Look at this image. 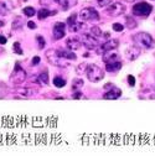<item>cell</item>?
I'll list each match as a JSON object with an SVG mask.
<instances>
[{
    "label": "cell",
    "mask_w": 155,
    "mask_h": 156,
    "mask_svg": "<svg viewBox=\"0 0 155 156\" xmlns=\"http://www.w3.org/2000/svg\"><path fill=\"white\" fill-rule=\"evenodd\" d=\"M3 25H4V23H3V21H0V26H3Z\"/></svg>",
    "instance_id": "obj_43"
},
{
    "label": "cell",
    "mask_w": 155,
    "mask_h": 156,
    "mask_svg": "<svg viewBox=\"0 0 155 156\" xmlns=\"http://www.w3.org/2000/svg\"><path fill=\"white\" fill-rule=\"evenodd\" d=\"M53 84H55V87H57V88H62V87L66 86V81H65V78L56 76V77L53 78Z\"/></svg>",
    "instance_id": "obj_20"
},
{
    "label": "cell",
    "mask_w": 155,
    "mask_h": 156,
    "mask_svg": "<svg viewBox=\"0 0 155 156\" xmlns=\"http://www.w3.org/2000/svg\"><path fill=\"white\" fill-rule=\"evenodd\" d=\"M14 51H15V53H17V55H23V50H21L20 44H19V42H15V44H14Z\"/></svg>",
    "instance_id": "obj_31"
},
{
    "label": "cell",
    "mask_w": 155,
    "mask_h": 156,
    "mask_svg": "<svg viewBox=\"0 0 155 156\" xmlns=\"http://www.w3.org/2000/svg\"><path fill=\"white\" fill-rule=\"evenodd\" d=\"M81 97H82V93L80 90H76V93L73 94V98L74 99H78V98H81Z\"/></svg>",
    "instance_id": "obj_39"
},
{
    "label": "cell",
    "mask_w": 155,
    "mask_h": 156,
    "mask_svg": "<svg viewBox=\"0 0 155 156\" xmlns=\"http://www.w3.org/2000/svg\"><path fill=\"white\" fill-rule=\"evenodd\" d=\"M5 44H6V37L0 35V45H5Z\"/></svg>",
    "instance_id": "obj_40"
},
{
    "label": "cell",
    "mask_w": 155,
    "mask_h": 156,
    "mask_svg": "<svg viewBox=\"0 0 155 156\" xmlns=\"http://www.w3.org/2000/svg\"><path fill=\"white\" fill-rule=\"evenodd\" d=\"M24 14L26 15V16H29V17H32L34 15H36V10H35V8H32V6H26V8H24Z\"/></svg>",
    "instance_id": "obj_25"
},
{
    "label": "cell",
    "mask_w": 155,
    "mask_h": 156,
    "mask_svg": "<svg viewBox=\"0 0 155 156\" xmlns=\"http://www.w3.org/2000/svg\"><path fill=\"white\" fill-rule=\"evenodd\" d=\"M77 17H78V15H77V14H72V15L67 19V25L71 26L72 24H74V23L77 21Z\"/></svg>",
    "instance_id": "obj_28"
},
{
    "label": "cell",
    "mask_w": 155,
    "mask_h": 156,
    "mask_svg": "<svg viewBox=\"0 0 155 156\" xmlns=\"http://www.w3.org/2000/svg\"><path fill=\"white\" fill-rule=\"evenodd\" d=\"M53 14H56V10H53V12H51L47 9H40L38 12H37V17H38V20H44V19H46L47 16L53 15Z\"/></svg>",
    "instance_id": "obj_17"
},
{
    "label": "cell",
    "mask_w": 155,
    "mask_h": 156,
    "mask_svg": "<svg viewBox=\"0 0 155 156\" xmlns=\"http://www.w3.org/2000/svg\"><path fill=\"white\" fill-rule=\"evenodd\" d=\"M6 94V88L4 86H0V98H4Z\"/></svg>",
    "instance_id": "obj_36"
},
{
    "label": "cell",
    "mask_w": 155,
    "mask_h": 156,
    "mask_svg": "<svg viewBox=\"0 0 155 156\" xmlns=\"http://www.w3.org/2000/svg\"><path fill=\"white\" fill-rule=\"evenodd\" d=\"M56 53L59 55V56H61V57H63V58H66V60H71V61H74L76 58H77V56L73 53V51H71V50H56Z\"/></svg>",
    "instance_id": "obj_14"
},
{
    "label": "cell",
    "mask_w": 155,
    "mask_h": 156,
    "mask_svg": "<svg viewBox=\"0 0 155 156\" xmlns=\"http://www.w3.org/2000/svg\"><path fill=\"white\" fill-rule=\"evenodd\" d=\"M128 84L130 86V87H134L135 86V78H134V76H128Z\"/></svg>",
    "instance_id": "obj_33"
},
{
    "label": "cell",
    "mask_w": 155,
    "mask_h": 156,
    "mask_svg": "<svg viewBox=\"0 0 155 156\" xmlns=\"http://www.w3.org/2000/svg\"><path fill=\"white\" fill-rule=\"evenodd\" d=\"M102 60L104 63H110V62H117V61H121V55L118 51L114 50H108L106 52H103V57Z\"/></svg>",
    "instance_id": "obj_9"
},
{
    "label": "cell",
    "mask_w": 155,
    "mask_h": 156,
    "mask_svg": "<svg viewBox=\"0 0 155 156\" xmlns=\"http://www.w3.org/2000/svg\"><path fill=\"white\" fill-rule=\"evenodd\" d=\"M150 2H154V3H155V0H150Z\"/></svg>",
    "instance_id": "obj_45"
},
{
    "label": "cell",
    "mask_w": 155,
    "mask_h": 156,
    "mask_svg": "<svg viewBox=\"0 0 155 156\" xmlns=\"http://www.w3.org/2000/svg\"><path fill=\"white\" fill-rule=\"evenodd\" d=\"M66 45H67V47H68L71 51H76V50L81 48L82 42H81L80 38H68L67 42H66Z\"/></svg>",
    "instance_id": "obj_15"
},
{
    "label": "cell",
    "mask_w": 155,
    "mask_h": 156,
    "mask_svg": "<svg viewBox=\"0 0 155 156\" xmlns=\"http://www.w3.org/2000/svg\"><path fill=\"white\" fill-rule=\"evenodd\" d=\"M118 46H119V41L117 40V38H112V40L106 41V42L101 46V48H98V53H99V52L103 53V52H106V51H108V50H114V48H117Z\"/></svg>",
    "instance_id": "obj_12"
},
{
    "label": "cell",
    "mask_w": 155,
    "mask_h": 156,
    "mask_svg": "<svg viewBox=\"0 0 155 156\" xmlns=\"http://www.w3.org/2000/svg\"><path fill=\"white\" fill-rule=\"evenodd\" d=\"M82 87H83V81L81 80V78H80V80H78V78L73 80V82H72V90H73V92L80 90Z\"/></svg>",
    "instance_id": "obj_22"
},
{
    "label": "cell",
    "mask_w": 155,
    "mask_h": 156,
    "mask_svg": "<svg viewBox=\"0 0 155 156\" xmlns=\"http://www.w3.org/2000/svg\"><path fill=\"white\" fill-rule=\"evenodd\" d=\"M0 53H3V50L2 48H0Z\"/></svg>",
    "instance_id": "obj_44"
},
{
    "label": "cell",
    "mask_w": 155,
    "mask_h": 156,
    "mask_svg": "<svg viewBox=\"0 0 155 156\" xmlns=\"http://www.w3.org/2000/svg\"><path fill=\"white\" fill-rule=\"evenodd\" d=\"M80 17L85 21H98L99 20V12L97 11L94 8H85L80 12Z\"/></svg>",
    "instance_id": "obj_6"
},
{
    "label": "cell",
    "mask_w": 155,
    "mask_h": 156,
    "mask_svg": "<svg viewBox=\"0 0 155 156\" xmlns=\"http://www.w3.org/2000/svg\"><path fill=\"white\" fill-rule=\"evenodd\" d=\"M76 4H77V0H67V9L74 6Z\"/></svg>",
    "instance_id": "obj_38"
},
{
    "label": "cell",
    "mask_w": 155,
    "mask_h": 156,
    "mask_svg": "<svg viewBox=\"0 0 155 156\" xmlns=\"http://www.w3.org/2000/svg\"><path fill=\"white\" fill-rule=\"evenodd\" d=\"M151 11H153V5H150L149 3H145V2L137 3L133 6V14L135 16L146 17V16H149L151 14Z\"/></svg>",
    "instance_id": "obj_4"
},
{
    "label": "cell",
    "mask_w": 155,
    "mask_h": 156,
    "mask_svg": "<svg viewBox=\"0 0 155 156\" xmlns=\"http://www.w3.org/2000/svg\"><path fill=\"white\" fill-rule=\"evenodd\" d=\"M9 6L5 2H0V16H5L9 14Z\"/></svg>",
    "instance_id": "obj_23"
},
{
    "label": "cell",
    "mask_w": 155,
    "mask_h": 156,
    "mask_svg": "<svg viewBox=\"0 0 155 156\" xmlns=\"http://www.w3.org/2000/svg\"><path fill=\"white\" fill-rule=\"evenodd\" d=\"M46 57H47V60H49V62L51 65L57 66V67H67L70 65V61L57 55L56 53V50L46 51Z\"/></svg>",
    "instance_id": "obj_3"
},
{
    "label": "cell",
    "mask_w": 155,
    "mask_h": 156,
    "mask_svg": "<svg viewBox=\"0 0 155 156\" xmlns=\"http://www.w3.org/2000/svg\"><path fill=\"white\" fill-rule=\"evenodd\" d=\"M113 30L117 31V32H122L124 30V26L122 24H119V23H115V24H113Z\"/></svg>",
    "instance_id": "obj_30"
},
{
    "label": "cell",
    "mask_w": 155,
    "mask_h": 156,
    "mask_svg": "<svg viewBox=\"0 0 155 156\" xmlns=\"http://www.w3.org/2000/svg\"><path fill=\"white\" fill-rule=\"evenodd\" d=\"M53 2H56L57 4H60L63 9H67V0H53Z\"/></svg>",
    "instance_id": "obj_34"
},
{
    "label": "cell",
    "mask_w": 155,
    "mask_h": 156,
    "mask_svg": "<svg viewBox=\"0 0 155 156\" xmlns=\"http://www.w3.org/2000/svg\"><path fill=\"white\" fill-rule=\"evenodd\" d=\"M23 24H24L23 19H21L20 16H17V17H15V20L13 21V29H14V30L21 29V27H23Z\"/></svg>",
    "instance_id": "obj_24"
},
{
    "label": "cell",
    "mask_w": 155,
    "mask_h": 156,
    "mask_svg": "<svg viewBox=\"0 0 155 156\" xmlns=\"http://www.w3.org/2000/svg\"><path fill=\"white\" fill-rule=\"evenodd\" d=\"M40 62H41L40 56H34V57H32V61H31V65H32V66H37Z\"/></svg>",
    "instance_id": "obj_32"
},
{
    "label": "cell",
    "mask_w": 155,
    "mask_h": 156,
    "mask_svg": "<svg viewBox=\"0 0 155 156\" xmlns=\"http://www.w3.org/2000/svg\"><path fill=\"white\" fill-rule=\"evenodd\" d=\"M68 29H70V31H72V32H77V31L85 30V29H86V25H83V24L80 23V21H76L74 24H72L71 26H68Z\"/></svg>",
    "instance_id": "obj_18"
},
{
    "label": "cell",
    "mask_w": 155,
    "mask_h": 156,
    "mask_svg": "<svg viewBox=\"0 0 155 156\" xmlns=\"http://www.w3.org/2000/svg\"><path fill=\"white\" fill-rule=\"evenodd\" d=\"M37 82L40 84H44V86L49 84V73L46 71L40 73V74H38V77H37Z\"/></svg>",
    "instance_id": "obj_19"
},
{
    "label": "cell",
    "mask_w": 155,
    "mask_h": 156,
    "mask_svg": "<svg viewBox=\"0 0 155 156\" xmlns=\"http://www.w3.org/2000/svg\"><path fill=\"white\" fill-rule=\"evenodd\" d=\"M86 74L91 82L97 83L103 80L104 71L97 65H88V66H86Z\"/></svg>",
    "instance_id": "obj_2"
},
{
    "label": "cell",
    "mask_w": 155,
    "mask_h": 156,
    "mask_svg": "<svg viewBox=\"0 0 155 156\" xmlns=\"http://www.w3.org/2000/svg\"><path fill=\"white\" fill-rule=\"evenodd\" d=\"M52 2H53V0H38V3H40L41 5H44V6H49V5H51Z\"/></svg>",
    "instance_id": "obj_35"
},
{
    "label": "cell",
    "mask_w": 155,
    "mask_h": 156,
    "mask_svg": "<svg viewBox=\"0 0 155 156\" xmlns=\"http://www.w3.org/2000/svg\"><path fill=\"white\" fill-rule=\"evenodd\" d=\"M27 26H29V29H36V24L34 21H29L27 23Z\"/></svg>",
    "instance_id": "obj_41"
},
{
    "label": "cell",
    "mask_w": 155,
    "mask_h": 156,
    "mask_svg": "<svg viewBox=\"0 0 155 156\" xmlns=\"http://www.w3.org/2000/svg\"><path fill=\"white\" fill-rule=\"evenodd\" d=\"M137 25H138L137 21H135L133 17H130V16H127V17H125V26H127L129 30L135 29V27H137Z\"/></svg>",
    "instance_id": "obj_21"
},
{
    "label": "cell",
    "mask_w": 155,
    "mask_h": 156,
    "mask_svg": "<svg viewBox=\"0 0 155 156\" xmlns=\"http://www.w3.org/2000/svg\"><path fill=\"white\" fill-rule=\"evenodd\" d=\"M140 56V47L138 46H130L125 50V57L129 61H135Z\"/></svg>",
    "instance_id": "obj_11"
},
{
    "label": "cell",
    "mask_w": 155,
    "mask_h": 156,
    "mask_svg": "<svg viewBox=\"0 0 155 156\" xmlns=\"http://www.w3.org/2000/svg\"><path fill=\"white\" fill-rule=\"evenodd\" d=\"M36 40H37V45H38V47H40L41 50L45 47V45H46V42H45V38L42 37V36H36Z\"/></svg>",
    "instance_id": "obj_27"
},
{
    "label": "cell",
    "mask_w": 155,
    "mask_h": 156,
    "mask_svg": "<svg viewBox=\"0 0 155 156\" xmlns=\"http://www.w3.org/2000/svg\"><path fill=\"white\" fill-rule=\"evenodd\" d=\"M133 41L135 44V46L138 47H143V48H153L155 45V41L151 35L146 34V32H138L133 36Z\"/></svg>",
    "instance_id": "obj_1"
},
{
    "label": "cell",
    "mask_w": 155,
    "mask_h": 156,
    "mask_svg": "<svg viewBox=\"0 0 155 156\" xmlns=\"http://www.w3.org/2000/svg\"><path fill=\"white\" fill-rule=\"evenodd\" d=\"M112 3H113V0H97V4H98L101 8H104Z\"/></svg>",
    "instance_id": "obj_29"
},
{
    "label": "cell",
    "mask_w": 155,
    "mask_h": 156,
    "mask_svg": "<svg viewBox=\"0 0 155 156\" xmlns=\"http://www.w3.org/2000/svg\"><path fill=\"white\" fill-rule=\"evenodd\" d=\"M53 34V38L55 40H61L66 35V25L63 23H56L52 30Z\"/></svg>",
    "instance_id": "obj_10"
},
{
    "label": "cell",
    "mask_w": 155,
    "mask_h": 156,
    "mask_svg": "<svg viewBox=\"0 0 155 156\" xmlns=\"http://www.w3.org/2000/svg\"><path fill=\"white\" fill-rule=\"evenodd\" d=\"M122 68V61H117V62H110V63H106V69L108 72H117Z\"/></svg>",
    "instance_id": "obj_16"
},
{
    "label": "cell",
    "mask_w": 155,
    "mask_h": 156,
    "mask_svg": "<svg viewBox=\"0 0 155 156\" xmlns=\"http://www.w3.org/2000/svg\"><path fill=\"white\" fill-rule=\"evenodd\" d=\"M81 42L87 50H94L97 46H98L97 38L94 36H92L91 34H83L81 37Z\"/></svg>",
    "instance_id": "obj_8"
},
{
    "label": "cell",
    "mask_w": 155,
    "mask_h": 156,
    "mask_svg": "<svg viewBox=\"0 0 155 156\" xmlns=\"http://www.w3.org/2000/svg\"><path fill=\"white\" fill-rule=\"evenodd\" d=\"M26 80V72L20 67V65L16 63L13 74L10 76V82L14 84H21Z\"/></svg>",
    "instance_id": "obj_5"
},
{
    "label": "cell",
    "mask_w": 155,
    "mask_h": 156,
    "mask_svg": "<svg viewBox=\"0 0 155 156\" xmlns=\"http://www.w3.org/2000/svg\"><path fill=\"white\" fill-rule=\"evenodd\" d=\"M19 92H20L21 94H24V95H26V97H30L32 93L29 90V89H25V88H23V89H20V90H19Z\"/></svg>",
    "instance_id": "obj_37"
},
{
    "label": "cell",
    "mask_w": 155,
    "mask_h": 156,
    "mask_svg": "<svg viewBox=\"0 0 155 156\" xmlns=\"http://www.w3.org/2000/svg\"><path fill=\"white\" fill-rule=\"evenodd\" d=\"M127 2H129V3H134V2H137V0H127Z\"/></svg>",
    "instance_id": "obj_42"
},
{
    "label": "cell",
    "mask_w": 155,
    "mask_h": 156,
    "mask_svg": "<svg viewBox=\"0 0 155 156\" xmlns=\"http://www.w3.org/2000/svg\"><path fill=\"white\" fill-rule=\"evenodd\" d=\"M124 12H125V6L122 3H112V4H109V6L106 10V14L108 16H113V17L121 16Z\"/></svg>",
    "instance_id": "obj_7"
},
{
    "label": "cell",
    "mask_w": 155,
    "mask_h": 156,
    "mask_svg": "<svg viewBox=\"0 0 155 156\" xmlns=\"http://www.w3.org/2000/svg\"><path fill=\"white\" fill-rule=\"evenodd\" d=\"M121 95H122V90L119 88H113L112 90H108V92L104 93L103 98L109 99V101H115V99H118Z\"/></svg>",
    "instance_id": "obj_13"
},
{
    "label": "cell",
    "mask_w": 155,
    "mask_h": 156,
    "mask_svg": "<svg viewBox=\"0 0 155 156\" xmlns=\"http://www.w3.org/2000/svg\"><path fill=\"white\" fill-rule=\"evenodd\" d=\"M91 35L92 36H96V37H99V36H102V30L98 26H93L91 29Z\"/></svg>",
    "instance_id": "obj_26"
}]
</instances>
